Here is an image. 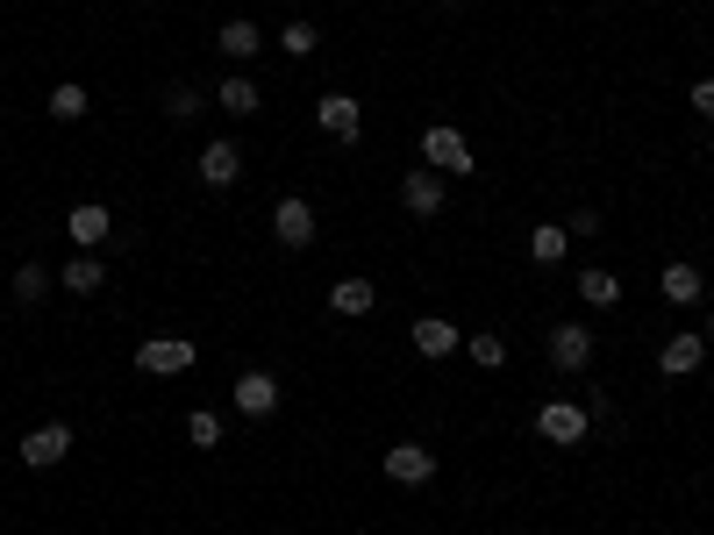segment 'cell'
Masks as SVG:
<instances>
[{
  "label": "cell",
  "instance_id": "obj_1",
  "mask_svg": "<svg viewBox=\"0 0 714 535\" xmlns=\"http://www.w3.org/2000/svg\"><path fill=\"white\" fill-rule=\"evenodd\" d=\"M193 364H201L193 335H150V343H136V372H150V378H187Z\"/></svg>",
  "mask_w": 714,
  "mask_h": 535
},
{
  "label": "cell",
  "instance_id": "obj_2",
  "mask_svg": "<svg viewBox=\"0 0 714 535\" xmlns=\"http://www.w3.org/2000/svg\"><path fill=\"white\" fill-rule=\"evenodd\" d=\"M422 164L444 172V179H465V172H472V143H465L450 121H436V129H422Z\"/></svg>",
  "mask_w": 714,
  "mask_h": 535
},
{
  "label": "cell",
  "instance_id": "obj_3",
  "mask_svg": "<svg viewBox=\"0 0 714 535\" xmlns=\"http://www.w3.org/2000/svg\"><path fill=\"white\" fill-rule=\"evenodd\" d=\"M543 350H551V372H586L594 364V329L586 321H551Z\"/></svg>",
  "mask_w": 714,
  "mask_h": 535
},
{
  "label": "cell",
  "instance_id": "obj_4",
  "mask_svg": "<svg viewBox=\"0 0 714 535\" xmlns=\"http://www.w3.org/2000/svg\"><path fill=\"white\" fill-rule=\"evenodd\" d=\"M65 457H72V421H43V428L22 436V464L29 471H51V464H65Z\"/></svg>",
  "mask_w": 714,
  "mask_h": 535
},
{
  "label": "cell",
  "instance_id": "obj_5",
  "mask_svg": "<svg viewBox=\"0 0 714 535\" xmlns=\"http://www.w3.org/2000/svg\"><path fill=\"white\" fill-rule=\"evenodd\" d=\"M444 201H450V186H444V172H429V164H415V172L401 179V207L422 214V222H436V214H444Z\"/></svg>",
  "mask_w": 714,
  "mask_h": 535
},
{
  "label": "cell",
  "instance_id": "obj_6",
  "mask_svg": "<svg viewBox=\"0 0 714 535\" xmlns=\"http://www.w3.org/2000/svg\"><path fill=\"white\" fill-rule=\"evenodd\" d=\"M536 436L557 442V450L586 442V407H572V400H543V407H536Z\"/></svg>",
  "mask_w": 714,
  "mask_h": 535
},
{
  "label": "cell",
  "instance_id": "obj_7",
  "mask_svg": "<svg viewBox=\"0 0 714 535\" xmlns=\"http://www.w3.org/2000/svg\"><path fill=\"white\" fill-rule=\"evenodd\" d=\"M230 400H236V415L265 421V415H279V378H271V372H236Z\"/></svg>",
  "mask_w": 714,
  "mask_h": 535
},
{
  "label": "cell",
  "instance_id": "obj_8",
  "mask_svg": "<svg viewBox=\"0 0 714 535\" xmlns=\"http://www.w3.org/2000/svg\"><path fill=\"white\" fill-rule=\"evenodd\" d=\"M701 357H707V335H701V329H679V335H664L658 372H664V378H693V372H701Z\"/></svg>",
  "mask_w": 714,
  "mask_h": 535
},
{
  "label": "cell",
  "instance_id": "obj_9",
  "mask_svg": "<svg viewBox=\"0 0 714 535\" xmlns=\"http://www.w3.org/2000/svg\"><path fill=\"white\" fill-rule=\"evenodd\" d=\"M458 350H465V329H458V321H444V314H422L415 321V357L444 364V357H458Z\"/></svg>",
  "mask_w": 714,
  "mask_h": 535
},
{
  "label": "cell",
  "instance_id": "obj_10",
  "mask_svg": "<svg viewBox=\"0 0 714 535\" xmlns=\"http://www.w3.org/2000/svg\"><path fill=\"white\" fill-rule=\"evenodd\" d=\"M386 479L393 485H429L436 479V450L429 442H393L386 450Z\"/></svg>",
  "mask_w": 714,
  "mask_h": 535
},
{
  "label": "cell",
  "instance_id": "obj_11",
  "mask_svg": "<svg viewBox=\"0 0 714 535\" xmlns=\"http://www.w3.org/2000/svg\"><path fill=\"white\" fill-rule=\"evenodd\" d=\"M271 236H279L286 250H308V243H315V207L300 201V193H286V201L271 207Z\"/></svg>",
  "mask_w": 714,
  "mask_h": 535
},
{
  "label": "cell",
  "instance_id": "obj_12",
  "mask_svg": "<svg viewBox=\"0 0 714 535\" xmlns=\"http://www.w3.org/2000/svg\"><path fill=\"white\" fill-rule=\"evenodd\" d=\"M315 121H322V136H337V143H358L364 107H358L351 94H322V100H315Z\"/></svg>",
  "mask_w": 714,
  "mask_h": 535
},
{
  "label": "cell",
  "instance_id": "obj_13",
  "mask_svg": "<svg viewBox=\"0 0 714 535\" xmlns=\"http://www.w3.org/2000/svg\"><path fill=\"white\" fill-rule=\"evenodd\" d=\"M65 228H72V243H79V250H100V243L115 236V214L100 207V201H79V207L65 214Z\"/></svg>",
  "mask_w": 714,
  "mask_h": 535
},
{
  "label": "cell",
  "instance_id": "obj_14",
  "mask_svg": "<svg viewBox=\"0 0 714 535\" xmlns=\"http://www.w3.org/2000/svg\"><path fill=\"white\" fill-rule=\"evenodd\" d=\"M215 51H222V57H236V65H251V57L265 51V29H257L251 14H236V22H222V29H215Z\"/></svg>",
  "mask_w": 714,
  "mask_h": 535
},
{
  "label": "cell",
  "instance_id": "obj_15",
  "mask_svg": "<svg viewBox=\"0 0 714 535\" xmlns=\"http://www.w3.org/2000/svg\"><path fill=\"white\" fill-rule=\"evenodd\" d=\"M329 308H337L343 321H364V314L379 308V286L364 279V271H358V279H337V286H329Z\"/></svg>",
  "mask_w": 714,
  "mask_h": 535
},
{
  "label": "cell",
  "instance_id": "obj_16",
  "mask_svg": "<svg viewBox=\"0 0 714 535\" xmlns=\"http://www.w3.org/2000/svg\"><path fill=\"white\" fill-rule=\"evenodd\" d=\"M215 107L243 121V115H257V107H265V94H257V79H251V72H230V79L215 86Z\"/></svg>",
  "mask_w": 714,
  "mask_h": 535
},
{
  "label": "cell",
  "instance_id": "obj_17",
  "mask_svg": "<svg viewBox=\"0 0 714 535\" xmlns=\"http://www.w3.org/2000/svg\"><path fill=\"white\" fill-rule=\"evenodd\" d=\"M236 172H243L236 143H230V136H215V143L201 150V179H207V186H236Z\"/></svg>",
  "mask_w": 714,
  "mask_h": 535
},
{
  "label": "cell",
  "instance_id": "obj_18",
  "mask_svg": "<svg viewBox=\"0 0 714 535\" xmlns=\"http://www.w3.org/2000/svg\"><path fill=\"white\" fill-rule=\"evenodd\" d=\"M57 286H65V293H100V286H108V265H100L94 250H79L65 271H57Z\"/></svg>",
  "mask_w": 714,
  "mask_h": 535
},
{
  "label": "cell",
  "instance_id": "obj_19",
  "mask_svg": "<svg viewBox=\"0 0 714 535\" xmlns=\"http://www.w3.org/2000/svg\"><path fill=\"white\" fill-rule=\"evenodd\" d=\"M664 300H672V308H701V293H707V279L693 265H664Z\"/></svg>",
  "mask_w": 714,
  "mask_h": 535
},
{
  "label": "cell",
  "instance_id": "obj_20",
  "mask_svg": "<svg viewBox=\"0 0 714 535\" xmlns=\"http://www.w3.org/2000/svg\"><path fill=\"white\" fill-rule=\"evenodd\" d=\"M565 222H536L529 228V257H536V265H565Z\"/></svg>",
  "mask_w": 714,
  "mask_h": 535
},
{
  "label": "cell",
  "instance_id": "obj_21",
  "mask_svg": "<svg viewBox=\"0 0 714 535\" xmlns=\"http://www.w3.org/2000/svg\"><path fill=\"white\" fill-rule=\"evenodd\" d=\"M579 300L586 308H621V279L615 271H579Z\"/></svg>",
  "mask_w": 714,
  "mask_h": 535
},
{
  "label": "cell",
  "instance_id": "obj_22",
  "mask_svg": "<svg viewBox=\"0 0 714 535\" xmlns=\"http://www.w3.org/2000/svg\"><path fill=\"white\" fill-rule=\"evenodd\" d=\"M43 107H51V115H57V121H79V115H86V107H94V94H86V86H79V79H65V86H51V100H43Z\"/></svg>",
  "mask_w": 714,
  "mask_h": 535
},
{
  "label": "cell",
  "instance_id": "obj_23",
  "mask_svg": "<svg viewBox=\"0 0 714 535\" xmlns=\"http://www.w3.org/2000/svg\"><path fill=\"white\" fill-rule=\"evenodd\" d=\"M315 43H322V29H315V22H300V14L279 29V51L294 57V65H300V57H315Z\"/></svg>",
  "mask_w": 714,
  "mask_h": 535
},
{
  "label": "cell",
  "instance_id": "obj_24",
  "mask_svg": "<svg viewBox=\"0 0 714 535\" xmlns=\"http://www.w3.org/2000/svg\"><path fill=\"white\" fill-rule=\"evenodd\" d=\"M465 350H472L479 372H500V364H508V343H500L493 329H472V335H465Z\"/></svg>",
  "mask_w": 714,
  "mask_h": 535
},
{
  "label": "cell",
  "instance_id": "obj_25",
  "mask_svg": "<svg viewBox=\"0 0 714 535\" xmlns=\"http://www.w3.org/2000/svg\"><path fill=\"white\" fill-rule=\"evenodd\" d=\"M187 442H193V450H222V415L193 407V415H187Z\"/></svg>",
  "mask_w": 714,
  "mask_h": 535
},
{
  "label": "cell",
  "instance_id": "obj_26",
  "mask_svg": "<svg viewBox=\"0 0 714 535\" xmlns=\"http://www.w3.org/2000/svg\"><path fill=\"white\" fill-rule=\"evenodd\" d=\"M201 107H207V100L193 94V79H187V86H164V115H172V121H193Z\"/></svg>",
  "mask_w": 714,
  "mask_h": 535
},
{
  "label": "cell",
  "instance_id": "obj_27",
  "mask_svg": "<svg viewBox=\"0 0 714 535\" xmlns=\"http://www.w3.org/2000/svg\"><path fill=\"white\" fill-rule=\"evenodd\" d=\"M43 293H51V271H43V265L14 271V300H22V308H29V300H43Z\"/></svg>",
  "mask_w": 714,
  "mask_h": 535
},
{
  "label": "cell",
  "instance_id": "obj_28",
  "mask_svg": "<svg viewBox=\"0 0 714 535\" xmlns=\"http://www.w3.org/2000/svg\"><path fill=\"white\" fill-rule=\"evenodd\" d=\"M693 115L714 121V79H693Z\"/></svg>",
  "mask_w": 714,
  "mask_h": 535
},
{
  "label": "cell",
  "instance_id": "obj_29",
  "mask_svg": "<svg viewBox=\"0 0 714 535\" xmlns=\"http://www.w3.org/2000/svg\"><path fill=\"white\" fill-rule=\"evenodd\" d=\"M444 8H465V0H444Z\"/></svg>",
  "mask_w": 714,
  "mask_h": 535
},
{
  "label": "cell",
  "instance_id": "obj_30",
  "mask_svg": "<svg viewBox=\"0 0 714 535\" xmlns=\"http://www.w3.org/2000/svg\"><path fill=\"white\" fill-rule=\"evenodd\" d=\"M707 343H714V321H707Z\"/></svg>",
  "mask_w": 714,
  "mask_h": 535
}]
</instances>
